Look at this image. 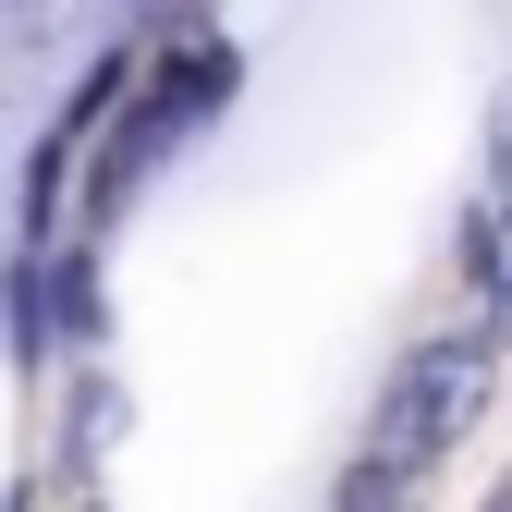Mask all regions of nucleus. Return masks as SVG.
<instances>
[{
	"instance_id": "6",
	"label": "nucleus",
	"mask_w": 512,
	"mask_h": 512,
	"mask_svg": "<svg viewBox=\"0 0 512 512\" xmlns=\"http://www.w3.org/2000/svg\"><path fill=\"white\" fill-rule=\"evenodd\" d=\"M330 512H427V488H403V476H378L366 452L342 464V488H330Z\"/></svg>"
},
{
	"instance_id": "2",
	"label": "nucleus",
	"mask_w": 512,
	"mask_h": 512,
	"mask_svg": "<svg viewBox=\"0 0 512 512\" xmlns=\"http://www.w3.org/2000/svg\"><path fill=\"white\" fill-rule=\"evenodd\" d=\"M476 415H488V330H427L391 378H378L354 452H366L378 476H403V488H439Z\"/></svg>"
},
{
	"instance_id": "5",
	"label": "nucleus",
	"mask_w": 512,
	"mask_h": 512,
	"mask_svg": "<svg viewBox=\"0 0 512 512\" xmlns=\"http://www.w3.org/2000/svg\"><path fill=\"white\" fill-rule=\"evenodd\" d=\"M98 330H110V293H98V244H61V256H49V354L98 366Z\"/></svg>"
},
{
	"instance_id": "3",
	"label": "nucleus",
	"mask_w": 512,
	"mask_h": 512,
	"mask_svg": "<svg viewBox=\"0 0 512 512\" xmlns=\"http://www.w3.org/2000/svg\"><path fill=\"white\" fill-rule=\"evenodd\" d=\"M452 256H464V330H512V74L488 86V122H476V183H464V220H452Z\"/></svg>"
},
{
	"instance_id": "4",
	"label": "nucleus",
	"mask_w": 512,
	"mask_h": 512,
	"mask_svg": "<svg viewBox=\"0 0 512 512\" xmlns=\"http://www.w3.org/2000/svg\"><path fill=\"white\" fill-rule=\"evenodd\" d=\"M122 439V391H110V366H74L61 378V488L98 500V452Z\"/></svg>"
},
{
	"instance_id": "1",
	"label": "nucleus",
	"mask_w": 512,
	"mask_h": 512,
	"mask_svg": "<svg viewBox=\"0 0 512 512\" xmlns=\"http://www.w3.org/2000/svg\"><path fill=\"white\" fill-rule=\"evenodd\" d=\"M244 98V49L208 25V13H159L147 25V74H135V98H122V122H110V147L86 159V196H74V244H110L122 220L147 208V183L208 135V122Z\"/></svg>"
},
{
	"instance_id": "7",
	"label": "nucleus",
	"mask_w": 512,
	"mask_h": 512,
	"mask_svg": "<svg viewBox=\"0 0 512 512\" xmlns=\"http://www.w3.org/2000/svg\"><path fill=\"white\" fill-rule=\"evenodd\" d=\"M74 512H110V500H74Z\"/></svg>"
}]
</instances>
